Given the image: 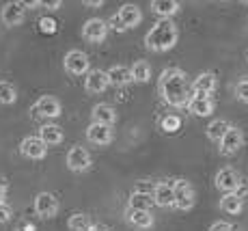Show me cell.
Listing matches in <instances>:
<instances>
[{
    "label": "cell",
    "instance_id": "obj_1",
    "mask_svg": "<svg viewBox=\"0 0 248 231\" xmlns=\"http://www.w3.org/2000/svg\"><path fill=\"white\" fill-rule=\"evenodd\" d=\"M158 91L166 104L175 106V108H188L192 102V82H188V76L179 67H169L160 74Z\"/></svg>",
    "mask_w": 248,
    "mask_h": 231
},
{
    "label": "cell",
    "instance_id": "obj_2",
    "mask_svg": "<svg viewBox=\"0 0 248 231\" xmlns=\"http://www.w3.org/2000/svg\"><path fill=\"white\" fill-rule=\"evenodd\" d=\"M179 39V28L173 20H158L145 35V48L151 52H169Z\"/></svg>",
    "mask_w": 248,
    "mask_h": 231
},
{
    "label": "cell",
    "instance_id": "obj_3",
    "mask_svg": "<svg viewBox=\"0 0 248 231\" xmlns=\"http://www.w3.org/2000/svg\"><path fill=\"white\" fill-rule=\"evenodd\" d=\"M175 208L181 212H188L194 208L197 203V192H194V186L190 184L188 180H175Z\"/></svg>",
    "mask_w": 248,
    "mask_h": 231
},
{
    "label": "cell",
    "instance_id": "obj_4",
    "mask_svg": "<svg viewBox=\"0 0 248 231\" xmlns=\"http://www.w3.org/2000/svg\"><path fill=\"white\" fill-rule=\"evenodd\" d=\"M26 9H28V4L22 2V0L7 2L2 7V11H0V20H2L4 26H20L26 20Z\"/></svg>",
    "mask_w": 248,
    "mask_h": 231
},
{
    "label": "cell",
    "instance_id": "obj_5",
    "mask_svg": "<svg viewBox=\"0 0 248 231\" xmlns=\"http://www.w3.org/2000/svg\"><path fill=\"white\" fill-rule=\"evenodd\" d=\"M63 67H65V71L71 76H82V74H89V56L84 54L82 50H69L67 54H65V59H63Z\"/></svg>",
    "mask_w": 248,
    "mask_h": 231
},
{
    "label": "cell",
    "instance_id": "obj_6",
    "mask_svg": "<svg viewBox=\"0 0 248 231\" xmlns=\"http://www.w3.org/2000/svg\"><path fill=\"white\" fill-rule=\"evenodd\" d=\"M61 110H63L61 108V102L56 98H52V95H41V98L31 106V113L35 115V117H44V119L61 117Z\"/></svg>",
    "mask_w": 248,
    "mask_h": 231
},
{
    "label": "cell",
    "instance_id": "obj_7",
    "mask_svg": "<svg viewBox=\"0 0 248 231\" xmlns=\"http://www.w3.org/2000/svg\"><path fill=\"white\" fill-rule=\"evenodd\" d=\"M216 188L222 192V195H231V192H237V188L242 186V180H240V173L231 166H225L216 173Z\"/></svg>",
    "mask_w": 248,
    "mask_h": 231
},
{
    "label": "cell",
    "instance_id": "obj_8",
    "mask_svg": "<svg viewBox=\"0 0 248 231\" xmlns=\"http://www.w3.org/2000/svg\"><path fill=\"white\" fill-rule=\"evenodd\" d=\"M108 28H110L108 22H104L102 17H91L82 26V37L89 43H102L108 35Z\"/></svg>",
    "mask_w": 248,
    "mask_h": 231
},
{
    "label": "cell",
    "instance_id": "obj_9",
    "mask_svg": "<svg viewBox=\"0 0 248 231\" xmlns=\"http://www.w3.org/2000/svg\"><path fill=\"white\" fill-rule=\"evenodd\" d=\"M59 199H56L52 192H39V195L35 197V212L37 216H41V218H54L56 214H59Z\"/></svg>",
    "mask_w": 248,
    "mask_h": 231
},
{
    "label": "cell",
    "instance_id": "obj_10",
    "mask_svg": "<svg viewBox=\"0 0 248 231\" xmlns=\"http://www.w3.org/2000/svg\"><path fill=\"white\" fill-rule=\"evenodd\" d=\"M20 153L28 160H44L47 153V145L39 136H26L20 143Z\"/></svg>",
    "mask_w": 248,
    "mask_h": 231
},
{
    "label": "cell",
    "instance_id": "obj_11",
    "mask_svg": "<svg viewBox=\"0 0 248 231\" xmlns=\"http://www.w3.org/2000/svg\"><path fill=\"white\" fill-rule=\"evenodd\" d=\"M67 168L74 173H84L91 168V153L82 145H76L67 151Z\"/></svg>",
    "mask_w": 248,
    "mask_h": 231
},
{
    "label": "cell",
    "instance_id": "obj_12",
    "mask_svg": "<svg viewBox=\"0 0 248 231\" xmlns=\"http://www.w3.org/2000/svg\"><path fill=\"white\" fill-rule=\"evenodd\" d=\"M110 86V80H108V74L104 69H91L84 78V89L91 95H99Z\"/></svg>",
    "mask_w": 248,
    "mask_h": 231
},
{
    "label": "cell",
    "instance_id": "obj_13",
    "mask_svg": "<svg viewBox=\"0 0 248 231\" xmlns=\"http://www.w3.org/2000/svg\"><path fill=\"white\" fill-rule=\"evenodd\" d=\"M117 17H119V22L123 24V28H125V31H130V28H136L138 24H140L142 11H140V7H138V4L127 2V4H121V7H119Z\"/></svg>",
    "mask_w": 248,
    "mask_h": 231
},
{
    "label": "cell",
    "instance_id": "obj_14",
    "mask_svg": "<svg viewBox=\"0 0 248 231\" xmlns=\"http://www.w3.org/2000/svg\"><path fill=\"white\" fill-rule=\"evenodd\" d=\"M154 201L158 208H175V184L173 182H158L154 188Z\"/></svg>",
    "mask_w": 248,
    "mask_h": 231
},
{
    "label": "cell",
    "instance_id": "obj_15",
    "mask_svg": "<svg viewBox=\"0 0 248 231\" xmlns=\"http://www.w3.org/2000/svg\"><path fill=\"white\" fill-rule=\"evenodd\" d=\"M244 145V132H242L240 128L231 126V130L225 134V138L220 141V153H225V156H233V153H237Z\"/></svg>",
    "mask_w": 248,
    "mask_h": 231
},
{
    "label": "cell",
    "instance_id": "obj_16",
    "mask_svg": "<svg viewBox=\"0 0 248 231\" xmlns=\"http://www.w3.org/2000/svg\"><path fill=\"white\" fill-rule=\"evenodd\" d=\"M123 216H125V220L130 225H134L138 229H151L154 227V214H151L149 210H134V208H125L123 212Z\"/></svg>",
    "mask_w": 248,
    "mask_h": 231
},
{
    "label": "cell",
    "instance_id": "obj_17",
    "mask_svg": "<svg viewBox=\"0 0 248 231\" xmlns=\"http://www.w3.org/2000/svg\"><path fill=\"white\" fill-rule=\"evenodd\" d=\"M87 138L93 145H110L112 143V126H102V123H91L87 128Z\"/></svg>",
    "mask_w": 248,
    "mask_h": 231
},
{
    "label": "cell",
    "instance_id": "obj_18",
    "mask_svg": "<svg viewBox=\"0 0 248 231\" xmlns=\"http://www.w3.org/2000/svg\"><path fill=\"white\" fill-rule=\"evenodd\" d=\"M216 76L212 74V71H203V74H199L197 78L192 80V93L194 95H205V98H209V95L216 91Z\"/></svg>",
    "mask_w": 248,
    "mask_h": 231
},
{
    "label": "cell",
    "instance_id": "obj_19",
    "mask_svg": "<svg viewBox=\"0 0 248 231\" xmlns=\"http://www.w3.org/2000/svg\"><path fill=\"white\" fill-rule=\"evenodd\" d=\"M108 80L112 86H125L130 82H134V76H132V67L125 65H112L110 69H106Z\"/></svg>",
    "mask_w": 248,
    "mask_h": 231
},
{
    "label": "cell",
    "instance_id": "obj_20",
    "mask_svg": "<svg viewBox=\"0 0 248 231\" xmlns=\"http://www.w3.org/2000/svg\"><path fill=\"white\" fill-rule=\"evenodd\" d=\"M93 123H102V126H112L117 121V110L110 104H95L91 110Z\"/></svg>",
    "mask_w": 248,
    "mask_h": 231
},
{
    "label": "cell",
    "instance_id": "obj_21",
    "mask_svg": "<svg viewBox=\"0 0 248 231\" xmlns=\"http://www.w3.org/2000/svg\"><path fill=\"white\" fill-rule=\"evenodd\" d=\"M181 4L177 0H154L151 2V11L160 17V20H170L175 13H179Z\"/></svg>",
    "mask_w": 248,
    "mask_h": 231
},
{
    "label": "cell",
    "instance_id": "obj_22",
    "mask_svg": "<svg viewBox=\"0 0 248 231\" xmlns=\"http://www.w3.org/2000/svg\"><path fill=\"white\" fill-rule=\"evenodd\" d=\"M39 138L47 147L61 145V143H63V128L56 126V123H46V126L39 128Z\"/></svg>",
    "mask_w": 248,
    "mask_h": 231
},
{
    "label": "cell",
    "instance_id": "obj_23",
    "mask_svg": "<svg viewBox=\"0 0 248 231\" xmlns=\"http://www.w3.org/2000/svg\"><path fill=\"white\" fill-rule=\"evenodd\" d=\"M188 110L194 115V117H209L214 113V99L205 98V95H194L192 102H190Z\"/></svg>",
    "mask_w": 248,
    "mask_h": 231
},
{
    "label": "cell",
    "instance_id": "obj_24",
    "mask_svg": "<svg viewBox=\"0 0 248 231\" xmlns=\"http://www.w3.org/2000/svg\"><path fill=\"white\" fill-rule=\"evenodd\" d=\"M231 130V123L225 121V119H214L212 123L207 126V130H205V134H207V138L209 141H214V143H218L220 145V141L225 138V134Z\"/></svg>",
    "mask_w": 248,
    "mask_h": 231
},
{
    "label": "cell",
    "instance_id": "obj_25",
    "mask_svg": "<svg viewBox=\"0 0 248 231\" xmlns=\"http://www.w3.org/2000/svg\"><path fill=\"white\" fill-rule=\"evenodd\" d=\"M242 208H244V199H242L237 192H231V195H222V199H220V210L225 212V214H231V216H235V214H240Z\"/></svg>",
    "mask_w": 248,
    "mask_h": 231
},
{
    "label": "cell",
    "instance_id": "obj_26",
    "mask_svg": "<svg viewBox=\"0 0 248 231\" xmlns=\"http://www.w3.org/2000/svg\"><path fill=\"white\" fill-rule=\"evenodd\" d=\"M151 205H155L154 195H151V192H138V190H134L130 195V201H127V208H134V210H149L151 212Z\"/></svg>",
    "mask_w": 248,
    "mask_h": 231
},
{
    "label": "cell",
    "instance_id": "obj_27",
    "mask_svg": "<svg viewBox=\"0 0 248 231\" xmlns=\"http://www.w3.org/2000/svg\"><path fill=\"white\" fill-rule=\"evenodd\" d=\"M132 76H134V82L138 84H147L151 80V65L147 61H136L132 65Z\"/></svg>",
    "mask_w": 248,
    "mask_h": 231
},
{
    "label": "cell",
    "instance_id": "obj_28",
    "mask_svg": "<svg viewBox=\"0 0 248 231\" xmlns=\"http://www.w3.org/2000/svg\"><path fill=\"white\" fill-rule=\"evenodd\" d=\"M67 227L69 231H91V227H93V223H91V218L87 214H71L69 220H67Z\"/></svg>",
    "mask_w": 248,
    "mask_h": 231
},
{
    "label": "cell",
    "instance_id": "obj_29",
    "mask_svg": "<svg viewBox=\"0 0 248 231\" xmlns=\"http://www.w3.org/2000/svg\"><path fill=\"white\" fill-rule=\"evenodd\" d=\"M17 99V89L7 80H0V104L9 106V104H16Z\"/></svg>",
    "mask_w": 248,
    "mask_h": 231
},
{
    "label": "cell",
    "instance_id": "obj_30",
    "mask_svg": "<svg viewBox=\"0 0 248 231\" xmlns=\"http://www.w3.org/2000/svg\"><path fill=\"white\" fill-rule=\"evenodd\" d=\"M179 128H181V119L175 117V115H169V117L162 119V130L164 132H177Z\"/></svg>",
    "mask_w": 248,
    "mask_h": 231
},
{
    "label": "cell",
    "instance_id": "obj_31",
    "mask_svg": "<svg viewBox=\"0 0 248 231\" xmlns=\"http://www.w3.org/2000/svg\"><path fill=\"white\" fill-rule=\"evenodd\" d=\"M235 98L240 99V102L248 104V80H240V82L235 84Z\"/></svg>",
    "mask_w": 248,
    "mask_h": 231
},
{
    "label": "cell",
    "instance_id": "obj_32",
    "mask_svg": "<svg viewBox=\"0 0 248 231\" xmlns=\"http://www.w3.org/2000/svg\"><path fill=\"white\" fill-rule=\"evenodd\" d=\"M11 216H13V210L9 208L7 203H0V225L9 223V220H11Z\"/></svg>",
    "mask_w": 248,
    "mask_h": 231
},
{
    "label": "cell",
    "instance_id": "obj_33",
    "mask_svg": "<svg viewBox=\"0 0 248 231\" xmlns=\"http://www.w3.org/2000/svg\"><path fill=\"white\" fill-rule=\"evenodd\" d=\"M209 231H235L231 223H227V220H216V223L209 227Z\"/></svg>",
    "mask_w": 248,
    "mask_h": 231
},
{
    "label": "cell",
    "instance_id": "obj_34",
    "mask_svg": "<svg viewBox=\"0 0 248 231\" xmlns=\"http://www.w3.org/2000/svg\"><path fill=\"white\" fill-rule=\"evenodd\" d=\"M7 190H9V180L4 175H0V203H4V197H7Z\"/></svg>",
    "mask_w": 248,
    "mask_h": 231
},
{
    "label": "cell",
    "instance_id": "obj_35",
    "mask_svg": "<svg viewBox=\"0 0 248 231\" xmlns=\"http://www.w3.org/2000/svg\"><path fill=\"white\" fill-rule=\"evenodd\" d=\"M41 31H44V33H54L56 31L54 22H52V20H41Z\"/></svg>",
    "mask_w": 248,
    "mask_h": 231
},
{
    "label": "cell",
    "instance_id": "obj_36",
    "mask_svg": "<svg viewBox=\"0 0 248 231\" xmlns=\"http://www.w3.org/2000/svg\"><path fill=\"white\" fill-rule=\"evenodd\" d=\"M110 24H112L110 28H114V31H119V33H125V28H123V24L119 22V17H117V16H112V17H110Z\"/></svg>",
    "mask_w": 248,
    "mask_h": 231
},
{
    "label": "cell",
    "instance_id": "obj_37",
    "mask_svg": "<svg viewBox=\"0 0 248 231\" xmlns=\"http://www.w3.org/2000/svg\"><path fill=\"white\" fill-rule=\"evenodd\" d=\"M91 231H110V227H108V225H102V223H93Z\"/></svg>",
    "mask_w": 248,
    "mask_h": 231
},
{
    "label": "cell",
    "instance_id": "obj_38",
    "mask_svg": "<svg viewBox=\"0 0 248 231\" xmlns=\"http://www.w3.org/2000/svg\"><path fill=\"white\" fill-rule=\"evenodd\" d=\"M84 4H87V7H102V0H93V2H84Z\"/></svg>",
    "mask_w": 248,
    "mask_h": 231
},
{
    "label": "cell",
    "instance_id": "obj_39",
    "mask_svg": "<svg viewBox=\"0 0 248 231\" xmlns=\"http://www.w3.org/2000/svg\"><path fill=\"white\" fill-rule=\"evenodd\" d=\"M246 61H248V54H246Z\"/></svg>",
    "mask_w": 248,
    "mask_h": 231
}]
</instances>
